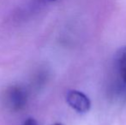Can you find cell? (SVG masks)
I'll use <instances>...</instances> for the list:
<instances>
[{
    "label": "cell",
    "mask_w": 126,
    "mask_h": 125,
    "mask_svg": "<svg viewBox=\"0 0 126 125\" xmlns=\"http://www.w3.org/2000/svg\"><path fill=\"white\" fill-rule=\"evenodd\" d=\"M66 102L77 113L85 114L91 108V101L84 93L76 89L68 90L65 94Z\"/></svg>",
    "instance_id": "obj_1"
},
{
    "label": "cell",
    "mask_w": 126,
    "mask_h": 125,
    "mask_svg": "<svg viewBox=\"0 0 126 125\" xmlns=\"http://www.w3.org/2000/svg\"><path fill=\"white\" fill-rule=\"evenodd\" d=\"M28 92L22 86H11L6 91V102L13 111H20L28 102Z\"/></svg>",
    "instance_id": "obj_2"
},
{
    "label": "cell",
    "mask_w": 126,
    "mask_h": 125,
    "mask_svg": "<svg viewBox=\"0 0 126 125\" xmlns=\"http://www.w3.org/2000/svg\"><path fill=\"white\" fill-rule=\"evenodd\" d=\"M115 61L118 74L123 82L126 84V46L122 47L118 51Z\"/></svg>",
    "instance_id": "obj_3"
},
{
    "label": "cell",
    "mask_w": 126,
    "mask_h": 125,
    "mask_svg": "<svg viewBox=\"0 0 126 125\" xmlns=\"http://www.w3.org/2000/svg\"><path fill=\"white\" fill-rule=\"evenodd\" d=\"M22 125H38V124H37L36 120H35L34 118H33V117H28V118H27L26 120L24 121Z\"/></svg>",
    "instance_id": "obj_4"
},
{
    "label": "cell",
    "mask_w": 126,
    "mask_h": 125,
    "mask_svg": "<svg viewBox=\"0 0 126 125\" xmlns=\"http://www.w3.org/2000/svg\"><path fill=\"white\" fill-rule=\"evenodd\" d=\"M53 125H63V124H60V123H57V124H53Z\"/></svg>",
    "instance_id": "obj_5"
},
{
    "label": "cell",
    "mask_w": 126,
    "mask_h": 125,
    "mask_svg": "<svg viewBox=\"0 0 126 125\" xmlns=\"http://www.w3.org/2000/svg\"><path fill=\"white\" fill-rule=\"evenodd\" d=\"M48 1H50V2H52V1H55V0H48Z\"/></svg>",
    "instance_id": "obj_6"
}]
</instances>
